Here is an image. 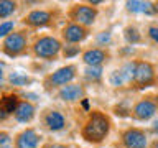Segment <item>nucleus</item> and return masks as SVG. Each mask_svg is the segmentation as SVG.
I'll return each instance as SVG.
<instances>
[{"mask_svg": "<svg viewBox=\"0 0 158 148\" xmlns=\"http://www.w3.org/2000/svg\"><path fill=\"white\" fill-rule=\"evenodd\" d=\"M109 39V35H101V36H99V41H107Z\"/></svg>", "mask_w": 158, "mask_h": 148, "instance_id": "bb28decb", "label": "nucleus"}, {"mask_svg": "<svg viewBox=\"0 0 158 148\" xmlns=\"http://www.w3.org/2000/svg\"><path fill=\"white\" fill-rule=\"evenodd\" d=\"M12 145V140H10L8 133H0V148H10Z\"/></svg>", "mask_w": 158, "mask_h": 148, "instance_id": "4be33fe9", "label": "nucleus"}, {"mask_svg": "<svg viewBox=\"0 0 158 148\" xmlns=\"http://www.w3.org/2000/svg\"><path fill=\"white\" fill-rule=\"evenodd\" d=\"M155 148H158V142H156V143H155Z\"/></svg>", "mask_w": 158, "mask_h": 148, "instance_id": "7c9ffc66", "label": "nucleus"}, {"mask_svg": "<svg viewBox=\"0 0 158 148\" xmlns=\"http://www.w3.org/2000/svg\"><path fill=\"white\" fill-rule=\"evenodd\" d=\"M59 97L63 99V101H77V99L82 97V89L79 86H66L61 89V92H59Z\"/></svg>", "mask_w": 158, "mask_h": 148, "instance_id": "2eb2a0df", "label": "nucleus"}, {"mask_svg": "<svg viewBox=\"0 0 158 148\" xmlns=\"http://www.w3.org/2000/svg\"><path fill=\"white\" fill-rule=\"evenodd\" d=\"M0 79H2V66H0Z\"/></svg>", "mask_w": 158, "mask_h": 148, "instance_id": "c756f323", "label": "nucleus"}, {"mask_svg": "<svg viewBox=\"0 0 158 148\" xmlns=\"http://www.w3.org/2000/svg\"><path fill=\"white\" fill-rule=\"evenodd\" d=\"M86 36V31H84L82 27H79V25H68L66 28H64V38L68 39V41L71 43H77L81 41V39Z\"/></svg>", "mask_w": 158, "mask_h": 148, "instance_id": "f8f14e48", "label": "nucleus"}, {"mask_svg": "<svg viewBox=\"0 0 158 148\" xmlns=\"http://www.w3.org/2000/svg\"><path fill=\"white\" fill-rule=\"evenodd\" d=\"M86 76H87L89 79H101V76H102V69L99 68V66H96V68H89V69H86Z\"/></svg>", "mask_w": 158, "mask_h": 148, "instance_id": "412c9836", "label": "nucleus"}, {"mask_svg": "<svg viewBox=\"0 0 158 148\" xmlns=\"http://www.w3.org/2000/svg\"><path fill=\"white\" fill-rule=\"evenodd\" d=\"M109 128H110L109 118L104 115V113H101V112H94L91 115V118L87 120L86 127H84L82 137L86 138L87 142L99 143V142H102L104 138L107 137Z\"/></svg>", "mask_w": 158, "mask_h": 148, "instance_id": "f257e3e1", "label": "nucleus"}, {"mask_svg": "<svg viewBox=\"0 0 158 148\" xmlns=\"http://www.w3.org/2000/svg\"><path fill=\"white\" fill-rule=\"evenodd\" d=\"M158 110V105L153 101H148V99H143V101H140L135 105V109H133V115H135L137 118H140V120H147V118L153 117Z\"/></svg>", "mask_w": 158, "mask_h": 148, "instance_id": "39448f33", "label": "nucleus"}, {"mask_svg": "<svg viewBox=\"0 0 158 148\" xmlns=\"http://www.w3.org/2000/svg\"><path fill=\"white\" fill-rule=\"evenodd\" d=\"M33 115H35V109H33L31 104H28V102L18 104V107L15 109V118H17L18 122L27 123L33 118Z\"/></svg>", "mask_w": 158, "mask_h": 148, "instance_id": "1a4fd4ad", "label": "nucleus"}, {"mask_svg": "<svg viewBox=\"0 0 158 148\" xmlns=\"http://www.w3.org/2000/svg\"><path fill=\"white\" fill-rule=\"evenodd\" d=\"M77 53H79L77 48H66L64 49V54H66V56H74V54H77Z\"/></svg>", "mask_w": 158, "mask_h": 148, "instance_id": "393cba45", "label": "nucleus"}, {"mask_svg": "<svg viewBox=\"0 0 158 148\" xmlns=\"http://www.w3.org/2000/svg\"><path fill=\"white\" fill-rule=\"evenodd\" d=\"M12 28H13V23L12 22H7V23L0 25V38L5 36V35H8L10 31H12Z\"/></svg>", "mask_w": 158, "mask_h": 148, "instance_id": "5701e85b", "label": "nucleus"}, {"mask_svg": "<svg viewBox=\"0 0 158 148\" xmlns=\"http://www.w3.org/2000/svg\"><path fill=\"white\" fill-rule=\"evenodd\" d=\"M155 10H156V12H158V2L155 3Z\"/></svg>", "mask_w": 158, "mask_h": 148, "instance_id": "c85d7f7f", "label": "nucleus"}, {"mask_svg": "<svg viewBox=\"0 0 158 148\" xmlns=\"http://www.w3.org/2000/svg\"><path fill=\"white\" fill-rule=\"evenodd\" d=\"M44 122H46V125L49 130H61L64 127V117L61 115L59 112H49L46 118H44Z\"/></svg>", "mask_w": 158, "mask_h": 148, "instance_id": "dca6fc26", "label": "nucleus"}, {"mask_svg": "<svg viewBox=\"0 0 158 148\" xmlns=\"http://www.w3.org/2000/svg\"><path fill=\"white\" fill-rule=\"evenodd\" d=\"M148 35L155 43H158V27H150L148 28Z\"/></svg>", "mask_w": 158, "mask_h": 148, "instance_id": "b1692460", "label": "nucleus"}, {"mask_svg": "<svg viewBox=\"0 0 158 148\" xmlns=\"http://www.w3.org/2000/svg\"><path fill=\"white\" fill-rule=\"evenodd\" d=\"M10 82L13 86H25V84L30 82V77L25 76V74H20V72H12L10 74Z\"/></svg>", "mask_w": 158, "mask_h": 148, "instance_id": "a211bd4d", "label": "nucleus"}, {"mask_svg": "<svg viewBox=\"0 0 158 148\" xmlns=\"http://www.w3.org/2000/svg\"><path fill=\"white\" fill-rule=\"evenodd\" d=\"M5 51H7L10 56H15V54H18L20 51H23L25 48V36L20 33H12L8 35L7 39H5Z\"/></svg>", "mask_w": 158, "mask_h": 148, "instance_id": "0eeeda50", "label": "nucleus"}, {"mask_svg": "<svg viewBox=\"0 0 158 148\" xmlns=\"http://www.w3.org/2000/svg\"><path fill=\"white\" fill-rule=\"evenodd\" d=\"M123 143L127 148H145L147 146V137L145 132L138 128H130L123 133Z\"/></svg>", "mask_w": 158, "mask_h": 148, "instance_id": "20e7f679", "label": "nucleus"}, {"mask_svg": "<svg viewBox=\"0 0 158 148\" xmlns=\"http://www.w3.org/2000/svg\"><path fill=\"white\" fill-rule=\"evenodd\" d=\"M152 130L155 132V133H158V118H156L155 122H153V125H152Z\"/></svg>", "mask_w": 158, "mask_h": 148, "instance_id": "a878e982", "label": "nucleus"}, {"mask_svg": "<svg viewBox=\"0 0 158 148\" xmlns=\"http://www.w3.org/2000/svg\"><path fill=\"white\" fill-rule=\"evenodd\" d=\"M38 146V135L35 130H25L20 133L17 140V148H36Z\"/></svg>", "mask_w": 158, "mask_h": 148, "instance_id": "6e6552de", "label": "nucleus"}, {"mask_svg": "<svg viewBox=\"0 0 158 148\" xmlns=\"http://www.w3.org/2000/svg\"><path fill=\"white\" fill-rule=\"evenodd\" d=\"M153 79H155V71H153V66L150 63H137L135 64V72H133V81L140 86H147L150 84Z\"/></svg>", "mask_w": 158, "mask_h": 148, "instance_id": "7ed1b4c3", "label": "nucleus"}, {"mask_svg": "<svg viewBox=\"0 0 158 148\" xmlns=\"http://www.w3.org/2000/svg\"><path fill=\"white\" fill-rule=\"evenodd\" d=\"M104 59H106V53L102 49H89V51L84 53V63L89 64L91 68L99 66Z\"/></svg>", "mask_w": 158, "mask_h": 148, "instance_id": "ddd939ff", "label": "nucleus"}, {"mask_svg": "<svg viewBox=\"0 0 158 148\" xmlns=\"http://www.w3.org/2000/svg\"><path fill=\"white\" fill-rule=\"evenodd\" d=\"M49 18H51V15L48 12H44V10H35V12H31L27 17V22L30 25H35V27H43V25H46L49 22Z\"/></svg>", "mask_w": 158, "mask_h": 148, "instance_id": "4468645a", "label": "nucleus"}, {"mask_svg": "<svg viewBox=\"0 0 158 148\" xmlns=\"http://www.w3.org/2000/svg\"><path fill=\"white\" fill-rule=\"evenodd\" d=\"M71 17L81 25H92L94 20H96V10L92 7H87V5H77L73 10Z\"/></svg>", "mask_w": 158, "mask_h": 148, "instance_id": "423d86ee", "label": "nucleus"}, {"mask_svg": "<svg viewBox=\"0 0 158 148\" xmlns=\"http://www.w3.org/2000/svg\"><path fill=\"white\" fill-rule=\"evenodd\" d=\"M61 44L56 38L51 36H44L41 39H38L36 44H35V53L41 58H53L54 54H58Z\"/></svg>", "mask_w": 158, "mask_h": 148, "instance_id": "f03ea898", "label": "nucleus"}, {"mask_svg": "<svg viewBox=\"0 0 158 148\" xmlns=\"http://www.w3.org/2000/svg\"><path fill=\"white\" fill-rule=\"evenodd\" d=\"M17 107H18V102L15 96H7V97L0 99V120L7 118L12 112H15Z\"/></svg>", "mask_w": 158, "mask_h": 148, "instance_id": "9d476101", "label": "nucleus"}, {"mask_svg": "<svg viewBox=\"0 0 158 148\" xmlns=\"http://www.w3.org/2000/svg\"><path fill=\"white\" fill-rule=\"evenodd\" d=\"M127 8L130 10V12H133V13H150L153 10L150 2H137V0L127 2Z\"/></svg>", "mask_w": 158, "mask_h": 148, "instance_id": "f3484780", "label": "nucleus"}, {"mask_svg": "<svg viewBox=\"0 0 158 148\" xmlns=\"http://www.w3.org/2000/svg\"><path fill=\"white\" fill-rule=\"evenodd\" d=\"M15 7H17L15 2H8V0L0 2V17H8L10 13H13Z\"/></svg>", "mask_w": 158, "mask_h": 148, "instance_id": "6ab92c4d", "label": "nucleus"}, {"mask_svg": "<svg viewBox=\"0 0 158 148\" xmlns=\"http://www.w3.org/2000/svg\"><path fill=\"white\" fill-rule=\"evenodd\" d=\"M73 77H74V68H73V66H66V68L58 69V71L53 74V76H51V82H53V84H58V86H61V84L69 82Z\"/></svg>", "mask_w": 158, "mask_h": 148, "instance_id": "9b49d317", "label": "nucleus"}, {"mask_svg": "<svg viewBox=\"0 0 158 148\" xmlns=\"http://www.w3.org/2000/svg\"><path fill=\"white\" fill-rule=\"evenodd\" d=\"M48 148H66V146H63V145H49Z\"/></svg>", "mask_w": 158, "mask_h": 148, "instance_id": "cd10ccee", "label": "nucleus"}, {"mask_svg": "<svg viewBox=\"0 0 158 148\" xmlns=\"http://www.w3.org/2000/svg\"><path fill=\"white\" fill-rule=\"evenodd\" d=\"M125 38H127L128 43H138L140 41V35H138L137 28H133V27L125 28Z\"/></svg>", "mask_w": 158, "mask_h": 148, "instance_id": "aec40b11", "label": "nucleus"}]
</instances>
